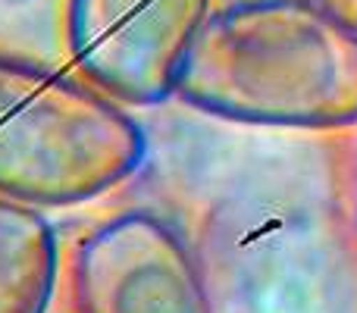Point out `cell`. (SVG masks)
I'll return each mask as SVG.
<instances>
[{"label": "cell", "mask_w": 357, "mask_h": 313, "mask_svg": "<svg viewBox=\"0 0 357 313\" xmlns=\"http://www.w3.org/2000/svg\"><path fill=\"white\" fill-rule=\"evenodd\" d=\"M195 254L213 313H357V222L326 157L238 169L204 210Z\"/></svg>", "instance_id": "1"}, {"label": "cell", "mask_w": 357, "mask_h": 313, "mask_svg": "<svg viewBox=\"0 0 357 313\" xmlns=\"http://www.w3.org/2000/svg\"><path fill=\"white\" fill-rule=\"evenodd\" d=\"M173 94L238 125L357 129V35L310 0L216 6L178 66Z\"/></svg>", "instance_id": "2"}, {"label": "cell", "mask_w": 357, "mask_h": 313, "mask_svg": "<svg viewBox=\"0 0 357 313\" xmlns=\"http://www.w3.org/2000/svg\"><path fill=\"white\" fill-rule=\"evenodd\" d=\"M148 160V132L73 66L0 50V197L73 207L119 188Z\"/></svg>", "instance_id": "3"}, {"label": "cell", "mask_w": 357, "mask_h": 313, "mask_svg": "<svg viewBox=\"0 0 357 313\" xmlns=\"http://www.w3.org/2000/svg\"><path fill=\"white\" fill-rule=\"evenodd\" d=\"M66 276L73 313H213L195 245L144 207L88 229Z\"/></svg>", "instance_id": "4"}, {"label": "cell", "mask_w": 357, "mask_h": 313, "mask_svg": "<svg viewBox=\"0 0 357 313\" xmlns=\"http://www.w3.org/2000/svg\"><path fill=\"white\" fill-rule=\"evenodd\" d=\"M210 10L213 0H66L63 56L126 107L163 104Z\"/></svg>", "instance_id": "5"}, {"label": "cell", "mask_w": 357, "mask_h": 313, "mask_svg": "<svg viewBox=\"0 0 357 313\" xmlns=\"http://www.w3.org/2000/svg\"><path fill=\"white\" fill-rule=\"evenodd\" d=\"M60 282V238L41 207L0 197V313H47Z\"/></svg>", "instance_id": "6"}, {"label": "cell", "mask_w": 357, "mask_h": 313, "mask_svg": "<svg viewBox=\"0 0 357 313\" xmlns=\"http://www.w3.org/2000/svg\"><path fill=\"white\" fill-rule=\"evenodd\" d=\"M63 13L66 0H0V50L66 60Z\"/></svg>", "instance_id": "7"}, {"label": "cell", "mask_w": 357, "mask_h": 313, "mask_svg": "<svg viewBox=\"0 0 357 313\" xmlns=\"http://www.w3.org/2000/svg\"><path fill=\"white\" fill-rule=\"evenodd\" d=\"M310 3H317L335 22H342L345 29H351L357 35V0H310Z\"/></svg>", "instance_id": "8"}, {"label": "cell", "mask_w": 357, "mask_h": 313, "mask_svg": "<svg viewBox=\"0 0 357 313\" xmlns=\"http://www.w3.org/2000/svg\"><path fill=\"white\" fill-rule=\"evenodd\" d=\"M342 172H345L348 204H351V213H354V222H357V142L348 148V160L342 163Z\"/></svg>", "instance_id": "9"}, {"label": "cell", "mask_w": 357, "mask_h": 313, "mask_svg": "<svg viewBox=\"0 0 357 313\" xmlns=\"http://www.w3.org/2000/svg\"><path fill=\"white\" fill-rule=\"evenodd\" d=\"M232 3H251V0H213V10L216 6H232Z\"/></svg>", "instance_id": "10"}]
</instances>
